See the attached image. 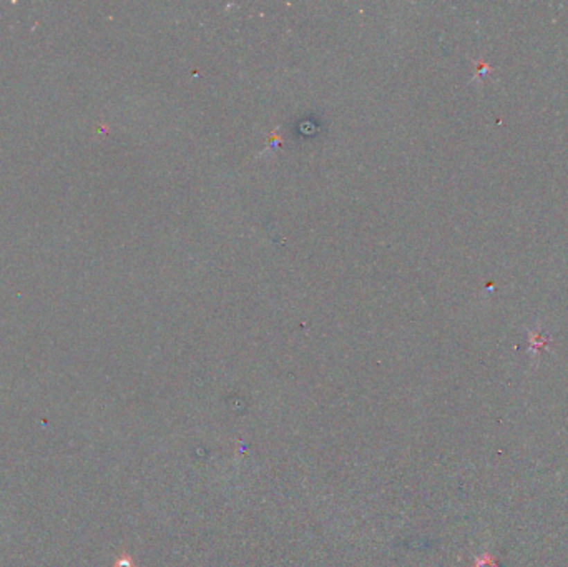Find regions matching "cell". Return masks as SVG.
<instances>
[{
  "mask_svg": "<svg viewBox=\"0 0 568 567\" xmlns=\"http://www.w3.org/2000/svg\"><path fill=\"white\" fill-rule=\"evenodd\" d=\"M475 566L477 567H497L494 557H492L490 554H482V556L477 559V562H475Z\"/></svg>",
  "mask_w": 568,
  "mask_h": 567,
  "instance_id": "7a4b0ae2",
  "label": "cell"
},
{
  "mask_svg": "<svg viewBox=\"0 0 568 567\" xmlns=\"http://www.w3.org/2000/svg\"><path fill=\"white\" fill-rule=\"evenodd\" d=\"M552 341L547 333H544V329L540 328V324H537V328L529 329V343H530V351H532L533 356H537L538 351L547 348V344Z\"/></svg>",
  "mask_w": 568,
  "mask_h": 567,
  "instance_id": "6da1fadb",
  "label": "cell"
}]
</instances>
